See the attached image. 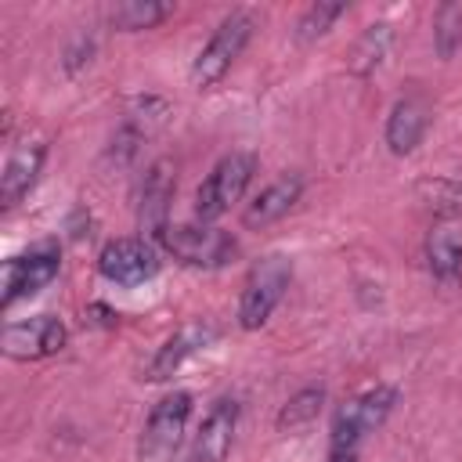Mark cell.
I'll list each match as a JSON object with an SVG mask.
<instances>
[{
	"mask_svg": "<svg viewBox=\"0 0 462 462\" xmlns=\"http://www.w3.org/2000/svg\"><path fill=\"white\" fill-rule=\"evenodd\" d=\"M253 170H256V159H253L249 152H231V155H224V159L209 170V177L199 184V191H195V217H199L202 224H213L217 217H224V213L242 199V191L249 188Z\"/></svg>",
	"mask_w": 462,
	"mask_h": 462,
	"instance_id": "cell-1",
	"label": "cell"
},
{
	"mask_svg": "<svg viewBox=\"0 0 462 462\" xmlns=\"http://www.w3.org/2000/svg\"><path fill=\"white\" fill-rule=\"evenodd\" d=\"M289 278H292V267H289L285 256L271 253V256L256 260L253 271H249V278H245V285H242L238 325L249 328V332L260 328V325L271 318V310L282 303V296H285V289H289Z\"/></svg>",
	"mask_w": 462,
	"mask_h": 462,
	"instance_id": "cell-2",
	"label": "cell"
},
{
	"mask_svg": "<svg viewBox=\"0 0 462 462\" xmlns=\"http://www.w3.org/2000/svg\"><path fill=\"white\" fill-rule=\"evenodd\" d=\"M249 36H253V14L231 11V14L217 25V32L209 36V43L199 51V58H195V65H191V83H195V87H213V83L235 65V58L245 51Z\"/></svg>",
	"mask_w": 462,
	"mask_h": 462,
	"instance_id": "cell-3",
	"label": "cell"
},
{
	"mask_svg": "<svg viewBox=\"0 0 462 462\" xmlns=\"http://www.w3.org/2000/svg\"><path fill=\"white\" fill-rule=\"evenodd\" d=\"M393 404H397V390L386 386V383H379L368 393L354 397L346 408H339V415L332 422V451H354L357 440L368 430L383 426V419L393 411Z\"/></svg>",
	"mask_w": 462,
	"mask_h": 462,
	"instance_id": "cell-4",
	"label": "cell"
},
{
	"mask_svg": "<svg viewBox=\"0 0 462 462\" xmlns=\"http://www.w3.org/2000/svg\"><path fill=\"white\" fill-rule=\"evenodd\" d=\"M188 415H191V393L177 390V393H166L148 422H144V433H141V458L144 462H166L177 444L184 440V426H188Z\"/></svg>",
	"mask_w": 462,
	"mask_h": 462,
	"instance_id": "cell-5",
	"label": "cell"
},
{
	"mask_svg": "<svg viewBox=\"0 0 462 462\" xmlns=\"http://www.w3.org/2000/svg\"><path fill=\"white\" fill-rule=\"evenodd\" d=\"M162 245H166L177 260H184V263H191V267H220V263H227V260L238 253L235 238H231L227 231H220V227H209V224L166 227V231H162Z\"/></svg>",
	"mask_w": 462,
	"mask_h": 462,
	"instance_id": "cell-6",
	"label": "cell"
},
{
	"mask_svg": "<svg viewBox=\"0 0 462 462\" xmlns=\"http://www.w3.org/2000/svg\"><path fill=\"white\" fill-rule=\"evenodd\" d=\"M65 339H69V332H65V325L58 318L36 314L29 321H11L4 328V336H0V346L14 361H40V357L58 354L65 346Z\"/></svg>",
	"mask_w": 462,
	"mask_h": 462,
	"instance_id": "cell-7",
	"label": "cell"
},
{
	"mask_svg": "<svg viewBox=\"0 0 462 462\" xmlns=\"http://www.w3.org/2000/svg\"><path fill=\"white\" fill-rule=\"evenodd\" d=\"M97 267L116 285H141L159 271V256L144 238H116L101 249Z\"/></svg>",
	"mask_w": 462,
	"mask_h": 462,
	"instance_id": "cell-8",
	"label": "cell"
},
{
	"mask_svg": "<svg viewBox=\"0 0 462 462\" xmlns=\"http://www.w3.org/2000/svg\"><path fill=\"white\" fill-rule=\"evenodd\" d=\"M235 426H238V404L231 397L213 401L191 440V462H224L235 440Z\"/></svg>",
	"mask_w": 462,
	"mask_h": 462,
	"instance_id": "cell-9",
	"label": "cell"
},
{
	"mask_svg": "<svg viewBox=\"0 0 462 462\" xmlns=\"http://www.w3.org/2000/svg\"><path fill=\"white\" fill-rule=\"evenodd\" d=\"M54 274H58V253L54 249H36L29 256H11L4 263V307L18 303L22 296L40 292Z\"/></svg>",
	"mask_w": 462,
	"mask_h": 462,
	"instance_id": "cell-10",
	"label": "cell"
},
{
	"mask_svg": "<svg viewBox=\"0 0 462 462\" xmlns=\"http://www.w3.org/2000/svg\"><path fill=\"white\" fill-rule=\"evenodd\" d=\"M213 339H217V328H213V325H184V328H177V332L155 350V357L148 361L144 379H148V383H162V379H170L191 354L206 350Z\"/></svg>",
	"mask_w": 462,
	"mask_h": 462,
	"instance_id": "cell-11",
	"label": "cell"
},
{
	"mask_svg": "<svg viewBox=\"0 0 462 462\" xmlns=\"http://www.w3.org/2000/svg\"><path fill=\"white\" fill-rule=\"evenodd\" d=\"M300 191H303V180H300L296 173L278 177L274 184H267V188L245 206L242 224H245V227H267V224L282 220V217L300 202Z\"/></svg>",
	"mask_w": 462,
	"mask_h": 462,
	"instance_id": "cell-12",
	"label": "cell"
},
{
	"mask_svg": "<svg viewBox=\"0 0 462 462\" xmlns=\"http://www.w3.org/2000/svg\"><path fill=\"white\" fill-rule=\"evenodd\" d=\"M43 155L47 148L36 144V141H22L11 155H7V166H4V177H0V202L11 209L32 184H36V173L43 166Z\"/></svg>",
	"mask_w": 462,
	"mask_h": 462,
	"instance_id": "cell-13",
	"label": "cell"
},
{
	"mask_svg": "<svg viewBox=\"0 0 462 462\" xmlns=\"http://www.w3.org/2000/svg\"><path fill=\"white\" fill-rule=\"evenodd\" d=\"M422 134H426V105L419 97H401L390 108V119H386V144H390V152L393 155L415 152Z\"/></svg>",
	"mask_w": 462,
	"mask_h": 462,
	"instance_id": "cell-14",
	"label": "cell"
},
{
	"mask_svg": "<svg viewBox=\"0 0 462 462\" xmlns=\"http://www.w3.org/2000/svg\"><path fill=\"white\" fill-rule=\"evenodd\" d=\"M426 260H430L433 278L455 282L462 274V235L455 227H437L426 238Z\"/></svg>",
	"mask_w": 462,
	"mask_h": 462,
	"instance_id": "cell-15",
	"label": "cell"
},
{
	"mask_svg": "<svg viewBox=\"0 0 462 462\" xmlns=\"http://www.w3.org/2000/svg\"><path fill=\"white\" fill-rule=\"evenodd\" d=\"M170 195H173V180H170V173H166V162H159V166H152V173H148V180H144V195H141V224H148L152 231H166V202H170Z\"/></svg>",
	"mask_w": 462,
	"mask_h": 462,
	"instance_id": "cell-16",
	"label": "cell"
},
{
	"mask_svg": "<svg viewBox=\"0 0 462 462\" xmlns=\"http://www.w3.org/2000/svg\"><path fill=\"white\" fill-rule=\"evenodd\" d=\"M170 4H155V0H123L108 11V22L123 32H137V29H155L162 18H170Z\"/></svg>",
	"mask_w": 462,
	"mask_h": 462,
	"instance_id": "cell-17",
	"label": "cell"
},
{
	"mask_svg": "<svg viewBox=\"0 0 462 462\" xmlns=\"http://www.w3.org/2000/svg\"><path fill=\"white\" fill-rule=\"evenodd\" d=\"M321 404H325V390L321 386H307V390L292 393L285 401V408L278 411V430H300V426L314 422L318 411H321Z\"/></svg>",
	"mask_w": 462,
	"mask_h": 462,
	"instance_id": "cell-18",
	"label": "cell"
},
{
	"mask_svg": "<svg viewBox=\"0 0 462 462\" xmlns=\"http://www.w3.org/2000/svg\"><path fill=\"white\" fill-rule=\"evenodd\" d=\"M433 40L440 58H451L462 43V7L458 4H440L437 18H433Z\"/></svg>",
	"mask_w": 462,
	"mask_h": 462,
	"instance_id": "cell-19",
	"label": "cell"
},
{
	"mask_svg": "<svg viewBox=\"0 0 462 462\" xmlns=\"http://www.w3.org/2000/svg\"><path fill=\"white\" fill-rule=\"evenodd\" d=\"M343 11H346V4H310V7H307V14H303V18H300V25H296V40L310 43V40L325 36V32H328V25H332Z\"/></svg>",
	"mask_w": 462,
	"mask_h": 462,
	"instance_id": "cell-20",
	"label": "cell"
},
{
	"mask_svg": "<svg viewBox=\"0 0 462 462\" xmlns=\"http://www.w3.org/2000/svg\"><path fill=\"white\" fill-rule=\"evenodd\" d=\"M386 43H390V29H386V25H372V29L361 36L357 51H354V69H357V72H368L372 65H379L383 54H386Z\"/></svg>",
	"mask_w": 462,
	"mask_h": 462,
	"instance_id": "cell-21",
	"label": "cell"
},
{
	"mask_svg": "<svg viewBox=\"0 0 462 462\" xmlns=\"http://www.w3.org/2000/svg\"><path fill=\"white\" fill-rule=\"evenodd\" d=\"M328 462H357V458H354V451H332Z\"/></svg>",
	"mask_w": 462,
	"mask_h": 462,
	"instance_id": "cell-22",
	"label": "cell"
}]
</instances>
